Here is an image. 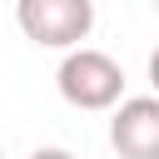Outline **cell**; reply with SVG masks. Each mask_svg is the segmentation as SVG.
<instances>
[{"label": "cell", "instance_id": "3957f363", "mask_svg": "<svg viewBox=\"0 0 159 159\" xmlns=\"http://www.w3.org/2000/svg\"><path fill=\"white\" fill-rule=\"evenodd\" d=\"M109 144L119 159H159V94H134L109 119Z\"/></svg>", "mask_w": 159, "mask_h": 159}, {"label": "cell", "instance_id": "8992f818", "mask_svg": "<svg viewBox=\"0 0 159 159\" xmlns=\"http://www.w3.org/2000/svg\"><path fill=\"white\" fill-rule=\"evenodd\" d=\"M154 10H159V0H154Z\"/></svg>", "mask_w": 159, "mask_h": 159}, {"label": "cell", "instance_id": "6da1fadb", "mask_svg": "<svg viewBox=\"0 0 159 159\" xmlns=\"http://www.w3.org/2000/svg\"><path fill=\"white\" fill-rule=\"evenodd\" d=\"M55 89H60V99L75 104V109H119V104H124V70H119L114 55L80 45V50H70V55L60 60Z\"/></svg>", "mask_w": 159, "mask_h": 159}, {"label": "cell", "instance_id": "277c9868", "mask_svg": "<svg viewBox=\"0 0 159 159\" xmlns=\"http://www.w3.org/2000/svg\"><path fill=\"white\" fill-rule=\"evenodd\" d=\"M30 159H75V154H70V149H60V144H45V149H35Z\"/></svg>", "mask_w": 159, "mask_h": 159}, {"label": "cell", "instance_id": "7a4b0ae2", "mask_svg": "<svg viewBox=\"0 0 159 159\" xmlns=\"http://www.w3.org/2000/svg\"><path fill=\"white\" fill-rule=\"evenodd\" d=\"M15 25L45 50H80L94 30V0H15Z\"/></svg>", "mask_w": 159, "mask_h": 159}, {"label": "cell", "instance_id": "5b68a950", "mask_svg": "<svg viewBox=\"0 0 159 159\" xmlns=\"http://www.w3.org/2000/svg\"><path fill=\"white\" fill-rule=\"evenodd\" d=\"M149 84H154V94H159V50L149 55Z\"/></svg>", "mask_w": 159, "mask_h": 159}]
</instances>
